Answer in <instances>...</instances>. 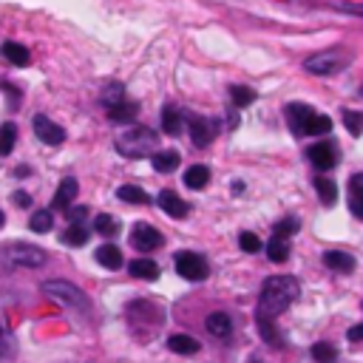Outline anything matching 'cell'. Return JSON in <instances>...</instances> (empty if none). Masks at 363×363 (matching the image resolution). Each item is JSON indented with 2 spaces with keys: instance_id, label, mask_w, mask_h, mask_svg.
<instances>
[{
  "instance_id": "6da1fadb",
  "label": "cell",
  "mask_w": 363,
  "mask_h": 363,
  "mask_svg": "<svg viewBox=\"0 0 363 363\" xmlns=\"http://www.w3.org/2000/svg\"><path fill=\"white\" fill-rule=\"evenodd\" d=\"M298 298V281L292 276H276L267 278L261 287V298H258V318H276L281 315L287 307H292V301Z\"/></svg>"
},
{
  "instance_id": "7a4b0ae2",
  "label": "cell",
  "mask_w": 363,
  "mask_h": 363,
  "mask_svg": "<svg viewBox=\"0 0 363 363\" xmlns=\"http://www.w3.org/2000/svg\"><path fill=\"white\" fill-rule=\"evenodd\" d=\"M43 290H46V295H48L51 301H57L60 307H69V310H77V312H88V310H91L88 295H85L77 284H71V281L54 278V281H46Z\"/></svg>"
},
{
  "instance_id": "3957f363",
  "label": "cell",
  "mask_w": 363,
  "mask_h": 363,
  "mask_svg": "<svg viewBox=\"0 0 363 363\" xmlns=\"http://www.w3.org/2000/svg\"><path fill=\"white\" fill-rule=\"evenodd\" d=\"M154 145H157V134L148 131V128H142V125L125 131L123 136L116 139V150H119L123 157H128V159H142V157H148Z\"/></svg>"
},
{
  "instance_id": "277c9868",
  "label": "cell",
  "mask_w": 363,
  "mask_h": 363,
  "mask_svg": "<svg viewBox=\"0 0 363 363\" xmlns=\"http://www.w3.org/2000/svg\"><path fill=\"white\" fill-rule=\"evenodd\" d=\"M0 256L6 258V264H15V267H43L48 261V253L43 247L23 245V241H15V245L3 247Z\"/></svg>"
},
{
  "instance_id": "5b68a950",
  "label": "cell",
  "mask_w": 363,
  "mask_h": 363,
  "mask_svg": "<svg viewBox=\"0 0 363 363\" xmlns=\"http://www.w3.org/2000/svg\"><path fill=\"white\" fill-rule=\"evenodd\" d=\"M173 261H176V272H179L182 278H188V281H204L207 272H210L207 261H204L199 253H191V250L176 253Z\"/></svg>"
},
{
  "instance_id": "8992f818",
  "label": "cell",
  "mask_w": 363,
  "mask_h": 363,
  "mask_svg": "<svg viewBox=\"0 0 363 363\" xmlns=\"http://www.w3.org/2000/svg\"><path fill=\"white\" fill-rule=\"evenodd\" d=\"M162 233L157 227H150V224H136L131 230V245L139 250V253H154L162 247Z\"/></svg>"
},
{
  "instance_id": "52a82bcc",
  "label": "cell",
  "mask_w": 363,
  "mask_h": 363,
  "mask_svg": "<svg viewBox=\"0 0 363 363\" xmlns=\"http://www.w3.org/2000/svg\"><path fill=\"white\" fill-rule=\"evenodd\" d=\"M344 66H346V57H338V54H318V57H310L304 63V69L310 74H321V77L324 74H335Z\"/></svg>"
},
{
  "instance_id": "ba28073f",
  "label": "cell",
  "mask_w": 363,
  "mask_h": 363,
  "mask_svg": "<svg viewBox=\"0 0 363 363\" xmlns=\"http://www.w3.org/2000/svg\"><path fill=\"white\" fill-rule=\"evenodd\" d=\"M35 134H37V139L40 142H46V145H60V142H66V131L60 128L57 123H51L48 116H43V114H37L35 116Z\"/></svg>"
},
{
  "instance_id": "9c48e42d",
  "label": "cell",
  "mask_w": 363,
  "mask_h": 363,
  "mask_svg": "<svg viewBox=\"0 0 363 363\" xmlns=\"http://www.w3.org/2000/svg\"><path fill=\"white\" fill-rule=\"evenodd\" d=\"M307 157L312 162L315 170H332L338 162V154H335V145H329V142H318L307 150Z\"/></svg>"
},
{
  "instance_id": "30bf717a",
  "label": "cell",
  "mask_w": 363,
  "mask_h": 363,
  "mask_svg": "<svg viewBox=\"0 0 363 363\" xmlns=\"http://www.w3.org/2000/svg\"><path fill=\"white\" fill-rule=\"evenodd\" d=\"M312 114H315V111H312L310 105H301V103H292V105L287 108V123H290V128H292L295 136H304V134H307V125H310Z\"/></svg>"
},
{
  "instance_id": "8fae6325",
  "label": "cell",
  "mask_w": 363,
  "mask_h": 363,
  "mask_svg": "<svg viewBox=\"0 0 363 363\" xmlns=\"http://www.w3.org/2000/svg\"><path fill=\"white\" fill-rule=\"evenodd\" d=\"M188 131H191V139H193L196 148H207L216 139V123L213 119H191Z\"/></svg>"
},
{
  "instance_id": "7c38bea8",
  "label": "cell",
  "mask_w": 363,
  "mask_h": 363,
  "mask_svg": "<svg viewBox=\"0 0 363 363\" xmlns=\"http://www.w3.org/2000/svg\"><path fill=\"white\" fill-rule=\"evenodd\" d=\"M157 202H159V207L165 210L170 219H185L191 213V207L185 204V199H182L179 193H173V191H162Z\"/></svg>"
},
{
  "instance_id": "4fadbf2b",
  "label": "cell",
  "mask_w": 363,
  "mask_h": 363,
  "mask_svg": "<svg viewBox=\"0 0 363 363\" xmlns=\"http://www.w3.org/2000/svg\"><path fill=\"white\" fill-rule=\"evenodd\" d=\"M0 57H6L12 66H17V69H26L28 63H32V54H28V48L26 46H20V43H3L0 46Z\"/></svg>"
},
{
  "instance_id": "5bb4252c",
  "label": "cell",
  "mask_w": 363,
  "mask_h": 363,
  "mask_svg": "<svg viewBox=\"0 0 363 363\" xmlns=\"http://www.w3.org/2000/svg\"><path fill=\"white\" fill-rule=\"evenodd\" d=\"M136 114H139L136 103H116V105L108 108V119H111V123H116V125H131L136 119Z\"/></svg>"
},
{
  "instance_id": "9a60e30c",
  "label": "cell",
  "mask_w": 363,
  "mask_h": 363,
  "mask_svg": "<svg viewBox=\"0 0 363 363\" xmlns=\"http://www.w3.org/2000/svg\"><path fill=\"white\" fill-rule=\"evenodd\" d=\"M77 179H71V176H66L63 182H60V188H57V196H54V210H69L71 207V202H74V196H77Z\"/></svg>"
},
{
  "instance_id": "2e32d148",
  "label": "cell",
  "mask_w": 363,
  "mask_h": 363,
  "mask_svg": "<svg viewBox=\"0 0 363 363\" xmlns=\"http://www.w3.org/2000/svg\"><path fill=\"white\" fill-rule=\"evenodd\" d=\"M182 125H185V116H182V111L176 105H165L162 108V131L168 136H179Z\"/></svg>"
},
{
  "instance_id": "e0dca14e",
  "label": "cell",
  "mask_w": 363,
  "mask_h": 363,
  "mask_svg": "<svg viewBox=\"0 0 363 363\" xmlns=\"http://www.w3.org/2000/svg\"><path fill=\"white\" fill-rule=\"evenodd\" d=\"M128 272L134 278H145V281H157L159 278V264L150 258H136L128 264Z\"/></svg>"
},
{
  "instance_id": "ac0fdd59",
  "label": "cell",
  "mask_w": 363,
  "mask_h": 363,
  "mask_svg": "<svg viewBox=\"0 0 363 363\" xmlns=\"http://www.w3.org/2000/svg\"><path fill=\"white\" fill-rule=\"evenodd\" d=\"M349 210L355 219H363V176L360 173L349 179Z\"/></svg>"
},
{
  "instance_id": "d6986e66",
  "label": "cell",
  "mask_w": 363,
  "mask_h": 363,
  "mask_svg": "<svg viewBox=\"0 0 363 363\" xmlns=\"http://www.w3.org/2000/svg\"><path fill=\"white\" fill-rule=\"evenodd\" d=\"M207 332L210 335H216V338H230V332H233V321L227 312H210L207 315Z\"/></svg>"
},
{
  "instance_id": "ffe728a7",
  "label": "cell",
  "mask_w": 363,
  "mask_h": 363,
  "mask_svg": "<svg viewBox=\"0 0 363 363\" xmlns=\"http://www.w3.org/2000/svg\"><path fill=\"white\" fill-rule=\"evenodd\" d=\"M290 253H292V247H290V238H284V236H276V233H272V238L267 241V256H269V261L281 264V261H287V258H290Z\"/></svg>"
},
{
  "instance_id": "44dd1931",
  "label": "cell",
  "mask_w": 363,
  "mask_h": 363,
  "mask_svg": "<svg viewBox=\"0 0 363 363\" xmlns=\"http://www.w3.org/2000/svg\"><path fill=\"white\" fill-rule=\"evenodd\" d=\"M324 264L335 272H352L355 269V258L349 253H341V250H329L324 253Z\"/></svg>"
},
{
  "instance_id": "7402d4cb",
  "label": "cell",
  "mask_w": 363,
  "mask_h": 363,
  "mask_svg": "<svg viewBox=\"0 0 363 363\" xmlns=\"http://www.w3.org/2000/svg\"><path fill=\"white\" fill-rule=\"evenodd\" d=\"M179 162H182V157L176 150H159V154L150 157V165H154V170H159V173H173L179 168Z\"/></svg>"
},
{
  "instance_id": "603a6c76",
  "label": "cell",
  "mask_w": 363,
  "mask_h": 363,
  "mask_svg": "<svg viewBox=\"0 0 363 363\" xmlns=\"http://www.w3.org/2000/svg\"><path fill=\"white\" fill-rule=\"evenodd\" d=\"M168 349L176 352V355H196L202 346H199V341L191 338V335H170V338H168Z\"/></svg>"
},
{
  "instance_id": "cb8c5ba5",
  "label": "cell",
  "mask_w": 363,
  "mask_h": 363,
  "mask_svg": "<svg viewBox=\"0 0 363 363\" xmlns=\"http://www.w3.org/2000/svg\"><path fill=\"white\" fill-rule=\"evenodd\" d=\"M97 261L105 267V269H119L123 267V253H119L116 245H103L97 250Z\"/></svg>"
},
{
  "instance_id": "d4e9b609",
  "label": "cell",
  "mask_w": 363,
  "mask_h": 363,
  "mask_svg": "<svg viewBox=\"0 0 363 363\" xmlns=\"http://www.w3.org/2000/svg\"><path fill=\"white\" fill-rule=\"evenodd\" d=\"M207 182H210V168H207V165H193V168L185 170V185H188V188L202 191Z\"/></svg>"
},
{
  "instance_id": "484cf974",
  "label": "cell",
  "mask_w": 363,
  "mask_h": 363,
  "mask_svg": "<svg viewBox=\"0 0 363 363\" xmlns=\"http://www.w3.org/2000/svg\"><path fill=\"white\" fill-rule=\"evenodd\" d=\"M315 191H318V196H321V202L326 204V207H332L338 202V185L332 179H326V176H318L315 179Z\"/></svg>"
},
{
  "instance_id": "4316f807",
  "label": "cell",
  "mask_w": 363,
  "mask_h": 363,
  "mask_svg": "<svg viewBox=\"0 0 363 363\" xmlns=\"http://www.w3.org/2000/svg\"><path fill=\"white\" fill-rule=\"evenodd\" d=\"M116 199H123L128 204H148L150 202V196L142 188H136V185H123V188L116 191Z\"/></svg>"
},
{
  "instance_id": "83f0119b",
  "label": "cell",
  "mask_w": 363,
  "mask_h": 363,
  "mask_svg": "<svg viewBox=\"0 0 363 363\" xmlns=\"http://www.w3.org/2000/svg\"><path fill=\"white\" fill-rule=\"evenodd\" d=\"M15 139H17V128L12 123H6L0 128V157H9L15 150Z\"/></svg>"
},
{
  "instance_id": "f1b7e54d",
  "label": "cell",
  "mask_w": 363,
  "mask_h": 363,
  "mask_svg": "<svg viewBox=\"0 0 363 363\" xmlns=\"http://www.w3.org/2000/svg\"><path fill=\"white\" fill-rule=\"evenodd\" d=\"M88 241V230L82 227V224H71L66 233H63V245H69V247H82Z\"/></svg>"
},
{
  "instance_id": "f546056e",
  "label": "cell",
  "mask_w": 363,
  "mask_h": 363,
  "mask_svg": "<svg viewBox=\"0 0 363 363\" xmlns=\"http://www.w3.org/2000/svg\"><path fill=\"white\" fill-rule=\"evenodd\" d=\"M329 131H332V119H329L326 114H312L310 125H307V134H312V136H324V134H329Z\"/></svg>"
},
{
  "instance_id": "4dcf8cb0",
  "label": "cell",
  "mask_w": 363,
  "mask_h": 363,
  "mask_svg": "<svg viewBox=\"0 0 363 363\" xmlns=\"http://www.w3.org/2000/svg\"><path fill=\"white\" fill-rule=\"evenodd\" d=\"M230 94H233V103H236L238 108H247V105L256 103V91H253V88H245V85H233Z\"/></svg>"
},
{
  "instance_id": "1f68e13d",
  "label": "cell",
  "mask_w": 363,
  "mask_h": 363,
  "mask_svg": "<svg viewBox=\"0 0 363 363\" xmlns=\"http://www.w3.org/2000/svg\"><path fill=\"white\" fill-rule=\"evenodd\" d=\"M28 227H32L35 233H48L54 227V219H51L48 210H37V213L32 216V222H28Z\"/></svg>"
},
{
  "instance_id": "d6a6232c",
  "label": "cell",
  "mask_w": 363,
  "mask_h": 363,
  "mask_svg": "<svg viewBox=\"0 0 363 363\" xmlns=\"http://www.w3.org/2000/svg\"><path fill=\"white\" fill-rule=\"evenodd\" d=\"M312 357H315L318 363H335V360H338V352H335V346H332V344H315V346H312Z\"/></svg>"
},
{
  "instance_id": "836d02e7",
  "label": "cell",
  "mask_w": 363,
  "mask_h": 363,
  "mask_svg": "<svg viewBox=\"0 0 363 363\" xmlns=\"http://www.w3.org/2000/svg\"><path fill=\"white\" fill-rule=\"evenodd\" d=\"M238 247L241 250H245V253H258L264 245H261V238L256 236V233H250V230H245V233H241L238 236Z\"/></svg>"
},
{
  "instance_id": "e575fe53",
  "label": "cell",
  "mask_w": 363,
  "mask_h": 363,
  "mask_svg": "<svg viewBox=\"0 0 363 363\" xmlns=\"http://www.w3.org/2000/svg\"><path fill=\"white\" fill-rule=\"evenodd\" d=\"M301 230V222L295 219V216H287V219H281L278 224H276V230H272V233H276V236H284V238H290L292 233H298Z\"/></svg>"
},
{
  "instance_id": "d590c367",
  "label": "cell",
  "mask_w": 363,
  "mask_h": 363,
  "mask_svg": "<svg viewBox=\"0 0 363 363\" xmlns=\"http://www.w3.org/2000/svg\"><path fill=\"white\" fill-rule=\"evenodd\" d=\"M94 230L103 233V236H114V233H116V222H114V216H108V213L97 216V219H94Z\"/></svg>"
},
{
  "instance_id": "8d00e7d4",
  "label": "cell",
  "mask_w": 363,
  "mask_h": 363,
  "mask_svg": "<svg viewBox=\"0 0 363 363\" xmlns=\"http://www.w3.org/2000/svg\"><path fill=\"white\" fill-rule=\"evenodd\" d=\"M258 326H261V335H264V341H267V344H272V346H276V344H281L278 332H272V324H269L267 318H258Z\"/></svg>"
},
{
  "instance_id": "74e56055",
  "label": "cell",
  "mask_w": 363,
  "mask_h": 363,
  "mask_svg": "<svg viewBox=\"0 0 363 363\" xmlns=\"http://www.w3.org/2000/svg\"><path fill=\"white\" fill-rule=\"evenodd\" d=\"M344 123L352 136H360V114L357 111H344Z\"/></svg>"
},
{
  "instance_id": "f35d334b",
  "label": "cell",
  "mask_w": 363,
  "mask_h": 363,
  "mask_svg": "<svg viewBox=\"0 0 363 363\" xmlns=\"http://www.w3.org/2000/svg\"><path fill=\"white\" fill-rule=\"evenodd\" d=\"M119 97H123V85L111 82V85H108V91H105V97H103V103H105V105L111 108V105H116V103H123Z\"/></svg>"
},
{
  "instance_id": "ab89813d",
  "label": "cell",
  "mask_w": 363,
  "mask_h": 363,
  "mask_svg": "<svg viewBox=\"0 0 363 363\" xmlns=\"http://www.w3.org/2000/svg\"><path fill=\"white\" fill-rule=\"evenodd\" d=\"M85 216H88V207H69V222L71 224H82L85 222Z\"/></svg>"
},
{
  "instance_id": "60d3db41",
  "label": "cell",
  "mask_w": 363,
  "mask_h": 363,
  "mask_svg": "<svg viewBox=\"0 0 363 363\" xmlns=\"http://www.w3.org/2000/svg\"><path fill=\"white\" fill-rule=\"evenodd\" d=\"M15 204H17V207H28V204H32V196H26L23 191H17V193H15Z\"/></svg>"
},
{
  "instance_id": "b9f144b4",
  "label": "cell",
  "mask_w": 363,
  "mask_h": 363,
  "mask_svg": "<svg viewBox=\"0 0 363 363\" xmlns=\"http://www.w3.org/2000/svg\"><path fill=\"white\" fill-rule=\"evenodd\" d=\"M360 338H363V326H360V324H355V326L349 329V341H355V344H357Z\"/></svg>"
},
{
  "instance_id": "7bdbcfd3",
  "label": "cell",
  "mask_w": 363,
  "mask_h": 363,
  "mask_svg": "<svg viewBox=\"0 0 363 363\" xmlns=\"http://www.w3.org/2000/svg\"><path fill=\"white\" fill-rule=\"evenodd\" d=\"M3 222H6V219H3V213H0V227H3Z\"/></svg>"
}]
</instances>
